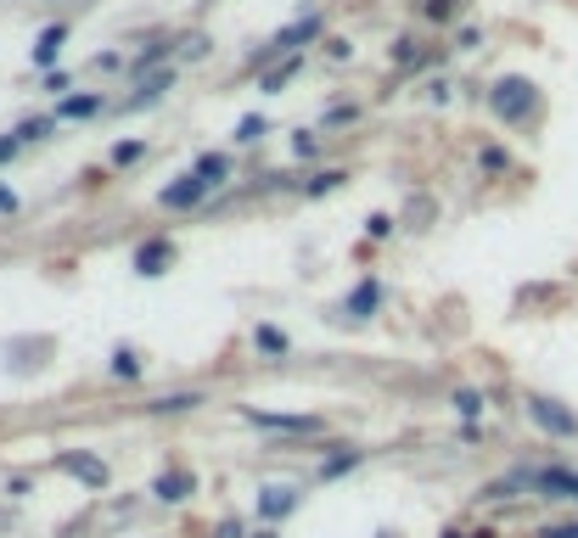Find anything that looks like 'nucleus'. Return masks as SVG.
<instances>
[{"label": "nucleus", "mask_w": 578, "mask_h": 538, "mask_svg": "<svg viewBox=\"0 0 578 538\" xmlns=\"http://www.w3.org/2000/svg\"><path fill=\"white\" fill-rule=\"evenodd\" d=\"M488 107H494V118H506V124H528L534 107H539V84L523 79V73H500L488 84Z\"/></svg>", "instance_id": "obj_1"}, {"label": "nucleus", "mask_w": 578, "mask_h": 538, "mask_svg": "<svg viewBox=\"0 0 578 538\" xmlns=\"http://www.w3.org/2000/svg\"><path fill=\"white\" fill-rule=\"evenodd\" d=\"M0 214H18V192L12 186H0Z\"/></svg>", "instance_id": "obj_35"}, {"label": "nucleus", "mask_w": 578, "mask_h": 538, "mask_svg": "<svg viewBox=\"0 0 578 538\" xmlns=\"http://www.w3.org/2000/svg\"><path fill=\"white\" fill-rule=\"evenodd\" d=\"M113 376H118V382H135V376H141V353H135V348H118V353H113Z\"/></svg>", "instance_id": "obj_21"}, {"label": "nucleus", "mask_w": 578, "mask_h": 538, "mask_svg": "<svg viewBox=\"0 0 578 538\" xmlns=\"http://www.w3.org/2000/svg\"><path fill=\"white\" fill-rule=\"evenodd\" d=\"M388 230H393V219H388V214H371V219H365V236H371V241H382Z\"/></svg>", "instance_id": "obj_31"}, {"label": "nucleus", "mask_w": 578, "mask_h": 538, "mask_svg": "<svg viewBox=\"0 0 578 538\" xmlns=\"http://www.w3.org/2000/svg\"><path fill=\"white\" fill-rule=\"evenodd\" d=\"M534 494H545V499H578V472L572 466H534Z\"/></svg>", "instance_id": "obj_5"}, {"label": "nucleus", "mask_w": 578, "mask_h": 538, "mask_svg": "<svg viewBox=\"0 0 578 538\" xmlns=\"http://www.w3.org/2000/svg\"><path fill=\"white\" fill-rule=\"evenodd\" d=\"M197 174L208 179V186H219V179L230 174V157H219V152H203V157H197Z\"/></svg>", "instance_id": "obj_20"}, {"label": "nucleus", "mask_w": 578, "mask_h": 538, "mask_svg": "<svg viewBox=\"0 0 578 538\" xmlns=\"http://www.w3.org/2000/svg\"><path fill=\"white\" fill-rule=\"evenodd\" d=\"M534 538H578V521H550V527H539Z\"/></svg>", "instance_id": "obj_29"}, {"label": "nucleus", "mask_w": 578, "mask_h": 538, "mask_svg": "<svg viewBox=\"0 0 578 538\" xmlns=\"http://www.w3.org/2000/svg\"><path fill=\"white\" fill-rule=\"evenodd\" d=\"M197 404H203V393H169V399L146 404V415H186V410H197Z\"/></svg>", "instance_id": "obj_17"}, {"label": "nucleus", "mask_w": 578, "mask_h": 538, "mask_svg": "<svg viewBox=\"0 0 578 538\" xmlns=\"http://www.w3.org/2000/svg\"><path fill=\"white\" fill-rule=\"evenodd\" d=\"M51 130H56V118H29V124H18V135H23V146H29V141H45Z\"/></svg>", "instance_id": "obj_25"}, {"label": "nucleus", "mask_w": 578, "mask_h": 538, "mask_svg": "<svg viewBox=\"0 0 578 538\" xmlns=\"http://www.w3.org/2000/svg\"><path fill=\"white\" fill-rule=\"evenodd\" d=\"M208 192H214V186H208V179L192 168V174H180V179H175V186H163V192H157V203H163V208H203V203H208Z\"/></svg>", "instance_id": "obj_4"}, {"label": "nucleus", "mask_w": 578, "mask_h": 538, "mask_svg": "<svg viewBox=\"0 0 578 538\" xmlns=\"http://www.w3.org/2000/svg\"><path fill=\"white\" fill-rule=\"evenodd\" d=\"M292 146H298V157H314V152H320L314 130H298V135H292Z\"/></svg>", "instance_id": "obj_30"}, {"label": "nucleus", "mask_w": 578, "mask_h": 538, "mask_svg": "<svg viewBox=\"0 0 578 538\" xmlns=\"http://www.w3.org/2000/svg\"><path fill=\"white\" fill-rule=\"evenodd\" d=\"M169 84H175V73H169V68L146 73V79H141V96H135L130 107H146V102H157V96H163V90H169Z\"/></svg>", "instance_id": "obj_15"}, {"label": "nucleus", "mask_w": 578, "mask_h": 538, "mask_svg": "<svg viewBox=\"0 0 578 538\" xmlns=\"http://www.w3.org/2000/svg\"><path fill=\"white\" fill-rule=\"evenodd\" d=\"M477 40H483V34H477V29H472V23H466V29H461V34H455V45H461V51H472V45H477Z\"/></svg>", "instance_id": "obj_34"}, {"label": "nucleus", "mask_w": 578, "mask_h": 538, "mask_svg": "<svg viewBox=\"0 0 578 538\" xmlns=\"http://www.w3.org/2000/svg\"><path fill=\"white\" fill-rule=\"evenodd\" d=\"M292 510H298V488H287V483L259 488V516H265V521H281V516H292Z\"/></svg>", "instance_id": "obj_11"}, {"label": "nucleus", "mask_w": 578, "mask_h": 538, "mask_svg": "<svg viewBox=\"0 0 578 538\" xmlns=\"http://www.w3.org/2000/svg\"><path fill=\"white\" fill-rule=\"evenodd\" d=\"M455 12H461V0H427V7H422V18H427V23H450Z\"/></svg>", "instance_id": "obj_23"}, {"label": "nucleus", "mask_w": 578, "mask_h": 538, "mask_svg": "<svg viewBox=\"0 0 578 538\" xmlns=\"http://www.w3.org/2000/svg\"><path fill=\"white\" fill-rule=\"evenodd\" d=\"M169 263H175V241H169V236H152V241L135 252V269H141V276H169Z\"/></svg>", "instance_id": "obj_7"}, {"label": "nucleus", "mask_w": 578, "mask_h": 538, "mask_svg": "<svg viewBox=\"0 0 578 538\" xmlns=\"http://www.w3.org/2000/svg\"><path fill=\"white\" fill-rule=\"evenodd\" d=\"M135 157H146V141H118V146H113V163H118V168H130Z\"/></svg>", "instance_id": "obj_26"}, {"label": "nucleus", "mask_w": 578, "mask_h": 538, "mask_svg": "<svg viewBox=\"0 0 578 538\" xmlns=\"http://www.w3.org/2000/svg\"><path fill=\"white\" fill-rule=\"evenodd\" d=\"M254 538H276V532H270V527H265V532H254Z\"/></svg>", "instance_id": "obj_36"}, {"label": "nucleus", "mask_w": 578, "mask_h": 538, "mask_svg": "<svg viewBox=\"0 0 578 538\" xmlns=\"http://www.w3.org/2000/svg\"><path fill=\"white\" fill-rule=\"evenodd\" d=\"M488 174H500V168H512V152H500V146H483V157H477Z\"/></svg>", "instance_id": "obj_27"}, {"label": "nucleus", "mask_w": 578, "mask_h": 538, "mask_svg": "<svg viewBox=\"0 0 578 538\" xmlns=\"http://www.w3.org/2000/svg\"><path fill=\"white\" fill-rule=\"evenodd\" d=\"M477 538H494V532H477Z\"/></svg>", "instance_id": "obj_37"}, {"label": "nucleus", "mask_w": 578, "mask_h": 538, "mask_svg": "<svg viewBox=\"0 0 578 538\" xmlns=\"http://www.w3.org/2000/svg\"><path fill=\"white\" fill-rule=\"evenodd\" d=\"M314 34H320V18H298V23H287V29H281L265 51H270V56H281V51H287V56H298V45H303V40H314Z\"/></svg>", "instance_id": "obj_9"}, {"label": "nucleus", "mask_w": 578, "mask_h": 538, "mask_svg": "<svg viewBox=\"0 0 578 538\" xmlns=\"http://www.w3.org/2000/svg\"><path fill=\"white\" fill-rule=\"evenodd\" d=\"M152 494H157L163 505H180V499L197 494V477H192V472H163V477L152 483Z\"/></svg>", "instance_id": "obj_12"}, {"label": "nucleus", "mask_w": 578, "mask_h": 538, "mask_svg": "<svg viewBox=\"0 0 578 538\" xmlns=\"http://www.w3.org/2000/svg\"><path fill=\"white\" fill-rule=\"evenodd\" d=\"M343 179H349L343 168H320V174H309V179H303V197H326V192H338Z\"/></svg>", "instance_id": "obj_18"}, {"label": "nucleus", "mask_w": 578, "mask_h": 538, "mask_svg": "<svg viewBox=\"0 0 578 538\" xmlns=\"http://www.w3.org/2000/svg\"><path fill=\"white\" fill-rule=\"evenodd\" d=\"M56 472L79 477V483H91V488H107V466L96 455H56Z\"/></svg>", "instance_id": "obj_8"}, {"label": "nucleus", "mask_w": 578, "mask_h": 538, "mask_svg": "<svg viewBox=\"0 0 578 538\" xmlns=\"http://www.w3.org/2000/svg\"><path fill=\"white\" fill-rule=\"evenodd\" d=\"M360 118V107H332V113H326V124H354Z\"/></svg>", "instance_id": "obj_33"}, {"label": "nucleus", "mask_w": 578, "mask_h": 538, "mask_svg": "<svg viewBox=\"0 0 578 538\" xmlns=\"http://www.w3.org/2000/svg\"><path fill=\"white\" fill-rule=\"evenodd\" d=\"M528 415H534V426L550 432V437H578V415H572L567 404L545 399V393H528Z\"/></svg>", "instance_id": "obj_2"}, {"label": "nucleus", "mask_w": 578, "mask_h": 538, "mask_svg": "<svg viewBox=\"0 0 578 538\" xmlns=\"http://www.w3.org/2000/svg\"><path fill=\"white\" fill-rule=\"evenodd\" d=\"M102 107H107L102 90H79V96H62V102H56L51 118H56V124H79V118H96Z\"/></svg>", "instance_id": "obj_6"}, {"label": "nucleus", "mask_w": 578, "mask_h": 538, "mask_svg": "<svg viewBox=\"0 0 578 538\" xmlns=\"http://www.w3.org/2000/svg\"><path fill=\"white\" fill-rule=\"evenodd\" d=\"M360 461H365V448H354V443H343V448H338V455H332V461H320V483H332V477H349V472H354Z\"/></svg>", "instance_id": "obj_14"}, {"label": "nucleus", "mask_w": 578, "mask_h": 538, "mask_svg": "<svg viewBox=\"0 0 578 538\" xmlns=\"http://www.w3.org/2000/svg\"><path fill=\"white\" fill-rule=\"evenodd\" d=\"M477 410H483V393L461 387V393H455V415H461V421H477Z\"/></svg>", "instance_id": "obj_24"}, {"label": "nucleus", "mask_w": 578, "mask_h": 538, "mask_svg": "<svg viewBox=\"0 0 578 538\" xmlns=\"http://www.w3.org/2000/svg\"><path fill=\"white\" fill-rule=\"evenodd\" d=\"M62 40H68V23L40 29V40H34V68H51V62L62 56Z\"/></svg>", "instance_id": "obj_13"}, {"label": "nucleus", "mask_w": 578, "mask_h": 538, "mask_svg": "<svg viewBox=\"0 0 578 538\" xmlns=\"http://www.w3.org/2000/svg\"><path fill=\"white\" fill-rule=\"evenodd\" d=\"M236 141H241V146H254V141H265V118H259V113H247V118L236 124Z\"/></svg>", "instance_id": "obj_22"}, {"label": "nucleus", "mask_w": 578, "mask_h": 538, "mask_svg": "<svg viewBox=\"0 0 578 538\" xmlns=\"http://www.w3.org/2000/svg\"><path fill=\"white\" fill-rule=\"evenodd\" d=\"M18 152H23V135H18V130H12V135H0V163H12Z\"/></svg>", "instance_id": "obj_32"}, {"label": "nucleus", "mask_w": 578, "mask_h": 538, "mask_svg": "<svg viewBox=\"0 0 578 538\" xmlns=\"http://www.w3.org/2000/svg\"><path fill=\"white\" fill-rule=\"evenodd\" d=\"M298 68H303V56H287L281 68H270V73H265V84H259V90H265V96H281V84H292V79H298Z\"/></svg>", "instance_id": "obj_16"}, {"label": "nucleus", "mask_w": 578, "mask_h": 538, "mask_svg": "<svg viewBox=\"0 0 578 538\" xmlns=\"http://www.w3.org/2000/svg\"><path fill=\"white\" fill-rule=\"evenodd\" d=\"M254 342H259V353H270V359H281V353L292 348L281 325H259V331H254Z\"/></svg>", "instance_id": "obj_19"}, {"label": "nucleus", "mask_w": 578, "mask_h": 538, "mask_svg": "<svg viewBox=\"0 0 578 538\" xmlns=\"http://www.w3.org/2000/svg\"><path fill=\"white\" fill-rule=\"evenodd\" d=\"M376 309H382V281H376V276H365V281H360V287L349 292L343 314H349V320H371Z\"/></svg>", "instance_id": "obj_10"}, {"label": "nucleus", "mask_w": 578, "mask_h": 538, "mask_svg": "<svg viewBox=\"0 0 578 538\" xmlns=\"http://www.w3.org/2000/svg\"><path fill=\"white\" fill-rule=\"evenodd\" d=\"M241 415L254 421L259 432H292V437H314V432H326L320 415H276V410H241Z\"/></svg>", "instance_id": "obj_3"}, {"label": "nucleus", "mask_w": 578, "mask_h": 538, "mask_svg": "<svg viewBox=\"0 0 578 538\" xmlns=\"http://www.w3.org/2000/svg\"><path fill=\"white\" fill-rule=\"evenodd\" d=\"M180 56L203 62V56H208V34H192V40H180Z\"/></svg>", "instance_id": "obj_28"}]
</instances>
